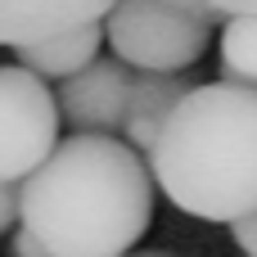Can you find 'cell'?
<instances>
[{"instance_id": "8992f818", "label": "cell", "mask_w": 257, "mask_h": 257, "mask_svg": "<svg viewBox=\"0 0 257 257\" xmlns=\"http://www.w3.org/2000/svg\"><path fill=\"white\" fill-rule=\"evenodd\" d=\"M117 0H0V45L18 50L27 41L59 36L81 23H99Z\"/></svg>"}, {"instance_id": "6da1fadb", "label": "cell", "mask_w": 257, "mask_h": 257, "mask_svg": "<svg viewBox=\"0 0 257 257\" xmlns=\"http://www.w3.org/2000/svg\"><path fill=\"white\" fill-rule=\"evenodd\" d=\"M149 158L104 131H72L18 181V226L50 257H126L154 221Z\"/></svg>"}, {"instance_id": "8fae6325", "label": "cell", "mask_w": 257, "mask_h": 257, "mask_svg": "<svg viewBox=\"0 0 257 257\" xmlns=\"http://www.w3.org/2000/svg\"><path fill=\"white\" fill-rule=\"evenodd\" d=\"M230 230H235V244H239V253H244V257H257V212L239 217Z\"/></svg>"}, {"instance_id": "7a4b0ae2", "label": "cell", "mask_w": 257, "mask_h": 257, "mask_svg": "<svg viewBox=\"0 0 257 257\" xmlns=\"http://www.w3.org/2000/svg\"><path fill=\"white\" fill-rule=\"evenodd\" d=\"M149 172L158 190L199 221L257 212V90L244 81H203L163 122Z\"/></svg>"}, {"instance_id": "5b68a950", "label": "cell", "mask_w": 257, "mask_h": 257, "mask_svg": "<svg viewBox=\"0 0 257 257\" xmlns=\"http://www.w3.org/2000/svg\"><path fill=\"white\" fill-rule=\"evenodd\" d=\"M131 63L126 59H90L81 72L63 77L54 99H59V117L72 126V131H104V136H117L122 122H126V99H131Z\"/></svg>"}, {"instance_id": "3957f363", "label": "cell", "mask_w": 257, "mask_h": 257, "mask_svg": "<svg viewBox=\"0 0 257 257\" xmlns=\"http://www.w3.org/2000/svg\"><path fill=\"white\" fill-rule=\"evenodd\" d=\"M104 41L131 68L185 72L208 54L212 23L167 0H117L104 14Z\"/></svg>"}, {"instance_id": "277c9868", "label": "cell", "mask_w": 257, "mask_h": 257, "mask_svg": "<svg viewBox=\"0 0 257 257\" xmlns=\"http://www.w3.org/2000/svg\"><path fill=\"white\" fill-rule=\"evenodd\" d=\"M59 145V99L23 63H0V181H23Z\"/></svg>"}, {"instance_id": "5bb4252c", "label": "cell", "mask_w": 257, "mask_h": 257, "mask_svg": "<svg viewBox=\"0 0 257 257\" xmlns=\"http://www.w3.org/2000/svg\"><path fill=\"white\" fill-rule=\"evenodd\" d=\"M126 257H131V253H126ZM149 257H154V253H149Z\"/></svg>"}, {"instance_id": "52a82bcc", "label": "cell", "mask_w": 257, "mask_h": 257, "mask_svg": "<svg viewBox=\"0 0 257 257\" xmlns=\"http://www.w3.org/2000/svg\"><path fill=\"white\" fill-rule=\"evenodd\" d=\"M190 68L185 72H149V68H136V81H131V99H126V122H122V140L136 145L145 158L163 131V122L172 117V108L185 99L190 90Z\"/></svg>"}, {"instance_id": "7c38bea8", "label": "cell", "mask_w": 257, "mask_h": 257, "mask_svg": "<svg viewBox=\"0 0 257 257\" xmlns=\"http://www.w3.org/2000/svg\"><path fill=\"white\" fill-rule=\"evenodd\" d=\"M212 9V18H244V14H257V0H203Z\"/></svg>"}, {"instance_id": "4fadbf2b", "label": "cell", "mask_w": 257, "mask_h": 257, "mask_svg": "<svg viewBox=\"0 0 257 257\" xmlns=\"http://www.w3.org/2000/svg\"><path fill=\"white\" fill-rule=\"evenodd\" d=\"M14 257H50V253L41 248V239H36L32 230L18 226V235H14Z\"/></svg>"}, {"instance_id": "ba28073f", "label": "cell", "mask_w": 257, "mask_h": 257, "mask_svg": "<svg viewBox=\"0 0 257 257\" xmlns=\"http://www.w3.org/2000/svg\"><path fill=\"white\" fill-rule=\"evenodd\" d=\"M99 41H104V18H99V23L68 27V32H59V36H45V41L18 45V63L32 68L36 77H45V81H63V77L81 72V68L99 54Z\"/></svg>"}, {"instance_id": "30bf717a", "label": "cell", "mask_w": 257, "mask_h": 257, "mask_svg": "<svg viewBox=\"0 0 257 257\" xmlns=\"http://www.w3.org/2000/svg\"><path fill=\"white\" fill-rule=\"evenodd\" d=\"M14 221H18V185L0 181V235H9Z\"/></svg>"}, {"instance_id": "9c48e42d", "label": "cell", "mask_w": 257, "mask_h": 257, "mask_svg": "<svg viewBox=\"0 0 257 257\" xmlns=\"http://www.w3.org/2000/svg\"><path fill=\"white\" fill-rule=\"evenodd\" d=\"M221 77L257 86V14L226 18V27H221Z\"/></svg>"}]
</instances>
